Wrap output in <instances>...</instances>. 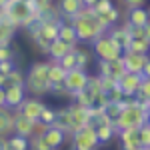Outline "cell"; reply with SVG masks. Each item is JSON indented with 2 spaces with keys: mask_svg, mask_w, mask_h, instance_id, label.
<instances>
[{
  "mask_svg": "<svg viewBox=\"0 0 150 150\" xmlns=\"http://www.w3.org/2000/svg\"><path fill=\"white\" fill-rule=\"evenodd\" d=\"M38 120H40V122H44V124H48V126H52V124H54V120H56V108H54V106H50V104H46V108L42 110V114H40Z\"/></svg>",
  "mask_w": 150,
  "mask_h": 150,
  "instance_id": "obj_35",
  "label": "cell"
},
{
  "mask_svg": "<svg viewBox=\"0 0 150 150\" xmlns=\"http://www.w3.org/2000/svg\"><path fill=\"white\" fill-rule=\"evenodd\" d=\"M88 124L96 130V136H98L100 146H110L112 142H116L118 128H116V124L104 112H90V122Z\"/></svg>",
  "mask_w": 150,
  "mask_h": 150,
  "instance_id": "obj_6",
  "label": "cell"
},
{
  "mask_svg": "<svg viewBox=\"0 0 150 150\" xmlns=\"http://www.w3.org/2000/svg\"><path fill=\"white\" fill-rule=\"evenodd\" d=\"M92 10L96 12L100 24H102L106 30L122 22V10H120V6L116 4L114 0H102V2H98L94 6Z\"/></svg>",
  "mask_w": 150,
  "mask_h": 150,
  "instance_id": "obj_8",
  "label": "cell"
},
{
  "mask_svg": "<svg viewBox=\"0 0 150 150\" xmlns=\"http://www.w3.org/2000/svg\"><path fill=\"white\" fill-rule=\"evenodd\" d=\"M8 150H30V138H24L20 134L8 136Z\"/></svg>",
  "mask_w": 150,
  "mask_h": 150,
  "instance_id": "obj_30",
  "label": "cell"
},
{
  "mask_svg": "<svg viewBox=\"0 0 150 150\" xmlns=\"http://www.w3.org/2000/svg\"><path fill=\"white\" fill-rule=\"evenodd\" d=\"M106 32L112 36V40H114L116 44L120 46V50H122V52H124V50H128L130 40H132V34H130V28H128L124 22H120V24H116V26H112V28H108Z\"/></svg>",
  "mask_w": 150,
  "mask_h": 150,
  "instance_id": "obj_19",
  "label": "cell"
},
{
  "mask_svg": "<svg viewBox=\"0 0 150 150\" xmlns=\"http://www.w3.org/2000/svg\"><path fill=\"white\" fill-rule=\"evenodd\" d=\"M70 22L74 26V32L78 36L80 44H92L98 36L106 32V28L100 24L98 16L92 8H82V12L78 16H74Z\"/></svg>",
  "mask_w": 150,
  "mask_h": 150,
  "instance_id": "obj_3",
  "label": "cell"
},
{
  "mask_svg": "<svg viewBox=\"0 0 150 150\" xmlns=\"http://www.w3.org/2000/svg\"><path fill=\"white\" fill-rule=\"evenodd\" d=\"M120 6V10H128V8H136V6H146L148 0H114Z\"/></svg>",
  "mask_w": 150,
  "mask_h": 150,
  "instance_id": "obj_39",
  "label": "cell"
},
{
  "mask_svg": "<svg viewBox=\"0 0 150 150\" xmlns=\"http://www.w3.org/2000/svg\"><path fill=\"white\" fill-rule=\"evenodd\" d=\"M128 50L142 52V54H150V40H146V38H132Z\"/></svg>",
  "mask_w": 150,
  "mask_h": 150,
  "instance_id": "obj_33",
  "label": "cell"
},
{
  "mask_svg": "<svg viewBox=\"0 0 150 150\" xmlns=\"http://www.w3.org/2000/svg\"><path fill=\"white\" fill-rule=\"evenodd\" d=\"M18 50L12 46V44H4L0 46V62H16L18 64Z\"/></svg>",
  "mask_w": 150,
  "mask_h": 150,
  "instance_id": "obj_31",
  "label": "cell"
},
{
  "mask_svg": "<svg viewBox=\"0 0 150 150\" xmlns=\"http://www.w3.org/2000/svg\"><path fill=\"white\" fill-rule=\"evenodd\" d=\"M72 48H74V46H70V44L64 42V40L56 38V40L48 46V50H46V60H62Z\"/></svg>",
  "mask_w": 150,
  "mask_h": 150,
  "instance_id": "obj_26",
  "label": "cell"
},
{
  "mask_svg": "<svg viewBox=\"0 0 150 150\" xmlns=\"http://www.w3.org/2000/svg\"><path fill=\"white\" fill-rule=\"evenodd\" d=\"M68 142H70V148H74V150H100V142H98V136H96V130L90 124L78 128L68 138Z\"/></svg>",
  "mask_w": 150,
  "mask_h": 150,
  "instance_id": "obj_9",
  "label": "cell"
},
{
  "mask_svg": "<svg viewBox=\"0 0 150 150\" xmlns=\"http://www.w3.org/2000/svg\"><path fill=\"white\" fill-rule=\"evenodd\" d=\"M14 116H16V110L8 106H0V136L14 134Z\"/></svg>",
  "mask_w": 150,
  "mask_h": 150,
  "instance_id": "obj_25",
  "label": "cell"
},
{
  "mask_svg": "<svg viewBox=\"0 0 150 150\" xmlns=\"http://www.w3.org/2000/svg\"><path fill=\"white\" fill-rule=\"evenodd\" d=\"M58 26H60V22H56V20H50V18H44V16H38L24 32L28 34L32 46H34L40 54L46 56L48 46L58 38Z\"/></svg>",
  "mask_w": 150,
  "mask_h": 150,
  "instance_id": "obj_2",
  "label": "cell"
},
{
  "mask_svg": "<svg viewBox=\"0 0 150 150\" xmlns=\"http://www.w3.org/2000/svg\"><path fill=\"white\" fill-rule=\"evenodd\" d=\"M24 88L28 96L46 98L50 96V80H48V60H32L24 70Z\"/></svg>",
  "mask_w": 150,
  "mask_h": 150,
  "instance_id": "obj_1",
  "label": "cell"
},
{
  "mask_svg": "<svg viewBox=\"0 0 150 150\" xmlns=\"http://www.w3.org/2000/svg\"><path fill=\"white\" fill-rule=\"evenodd\" d=\"M48 130V124L40 122V120H34V126H32V136H44V132ZM30 136V138H32Z\"/></svg>",
  "mask_w": 150,
  "mask_h": 150,
  "instance_id": "obj_41",
  "label": "cell"
},
{
  "mask_svg": "<svg viewBox=\"0 0 150 150\" xmlns=\"http://www.w3.org/2000/svg\"><path fill=\"white\" fill-rule=\"evenodd\" d=\"M30 2H32V6L36 8L38 14H44V12H48L50 8H54V2H56V0H30Z\"/></svg>",
  "mask_w": 150,
  "mask_h": 150,
  "instance_id": "obj_38",
  "label": "cell"
},
{
  "mask_svg": "<svg viewBox=\"0 0 150 150\" xmlns=\"http://www.w3.org/2000/svg\"><path fill=\"white\" fill-rule=\"evenodd\" d=\"M132 150H148V148H132Z\"/></svg>",
  "mask_w": 150,
  "mask_h": 150,
  "instance_id": "obj_49",
  "label": "cell"
},
{
  "mask_svg": "<svg viewBox=\"0 0 150 150\" xmlns=\"http://www.w3.org/2000/svg\"><path fill=\"white\" fill-rule=\"evenodd\" d=\"M44 142H46L48 146L52 150H62L64 146H66V142H68V134L66 132H62L58 126H48V130L44 132Z\"/></svg>",
  "mask_w": 150,
  "mask_h": 150,
  "instance_id": "obj_18",
  "label": "cell"
},
{
  "mask_svg": "<svg viewBox=\"0 0 150 150\" xmlns=\"http://www.w3.org/2000/svg\"><path fill=\"white\" fill-rule=\"evenodd\" d=\"M120 110H122V102H108L106 106H104V114L108 116L112 122H116V118H118V114H120Z\"/></svg>",
  "mask_w": 150,
  "mask_h": 150,
  "instance_id": "obj_34",
  "label": "cell"
},
{
  "mask_svg": "<svg viewBox=\"0 0 150 150\" xmlns=\"http://www.w3.org/2000/svg\"><path fill=\"white\" fill-rule=\"evenodd\" d=\"M116 142L120 150H132V148H142L138 140V128L134 130H118L116 134Z\"/></svg>",
  "mask_w": 150,
  "mask_h": 150,
  "instance_id": "obj_23",
  "label": "cell"
},
{
  "mask_svg": "<svg viewBox=\"0 0 150 150\" xmlns=\"http://www.w3.org/2000/svg\"><path fill=\"white\" fill-rule=\"evenodd\" d=\"M44 108H46L44 98H38V96H26V100L20 104V108H18L16 112H20L22 116L30 118V120H38Z\"/></svg>",
  "mask_w": 150,
  "mask_h": 150,
  "instance_id": "obj_14",
  "label": "cell"
},
{
  "mask_svg": "<svg viewBox=\"0 0 150 150\" xmlns=\"http://www.w3.org/2000/svg\"><path fill=\"white\" fill-rule=\"evenodd\" d=\"M58 38L64 40L66 44H70V46L80 44V42H78V36H76V32H74V26H72L70 20H62V22H60V26H58Z\"/></svg>",
  "mask_w": 150,
  "mask_h": 150,
  "instance_id": "obj_28",
  "label": "cell"
},
{
  "mask_svg": "<svg viewBox=\"0 0 150 150\" xmlns=\"http://www.w3.org/2000/svg\"><path fill=\"white\" fill-rule=\"evenodd\" d=\"M90 74L88 70H82V68H74L66 72V78H64V88H66V94H68V100H72L76 94H80L88 82H90Z\"/></svg>",
  "mask_w": 150,
  "mask_h": 150,
  "instance_id": "obj_10",
  "label": "cell"
},
{
  "mask_svg": "<svg viewBox=\"0 0 150 150\" xmlns=\"http://www.w3.org/2000/svg\"><path fill=\"white\" fill-rule=\"evenodd\" d=\"M142 76H150V60L146 62V66H144V72H142Z\"/></svg>",
  "mask_w": 150,
  "mask_h": 150,
  "instance_id": "obj_46",
  "label": "cell"
},
{
  "mask_svg": "<svg viewBox=\"0 0 150 150\" xmlns=\"http://www.w3.org/2000/svg\"><path fill=\"white\" fill-rule=\"evenodd\" d=\"M0 16L12 22L18 30H26L40 14L36 12L30 0H8L4 10L0 12Z\"/></svg>",
  "mask_w": 150,
  "mask_h": 150,
  "instance_id": "obj_5",
  "label": "cell"
},
{
  "mask_svg": "<svg viewBox=\"0 0 150 150\" xmlns=\"http://www.w3.org/2000/svg\"><path fill=\"white\" fill-rule=\"evenodd\" d=\"M148 60H150V54H142V52H134V50H124L122 52V62L126 66V72L142 74Z\"/></svg>",
  "mask_w": 150,
  "mask_h": 150,
  "instance_id": "obj_13",
  "label": "cell"
},
{
  "mask_svg": "<svg viewBox=\"0 0 150 150\" xmlns=\"http://www.w3.org/2000/svg\"><path fill=\"white\" fill-rule=\"evenodd\" d=\"M74 54H76L78 68L92 72V70H94V64H96V56H94L90 44H76V46H74Z\"/></svg>",
  "mask_w": 150,
  "mask_h": 150,
  "instance_id": "obj_16",
  "label": "cell"
},
{
  "mask_svg": "<svg viewBox=\"0 0 150 150\" xmlns=\"http://www.w3.org/2000/svg\"><path fill=\"white\" fill-rule=\"evenodd\" d=\"M30 150H52L48 146L42 136H32L30 138Z\"/></svg>",
  "mask_w": 150,
  "mask_h": 150,
  "instance_id": "obj_40",
  "label": "cell"
},
{
  "mask_svg": "<svg viewBox=\"0 0 150 150\" xmlns=\"http://www.w3.org/2000/svg\"><path fill=\"white\" fill-rule=\"evenodd\" d=\"M146 106L148 104L140 102L138 98H124L122 100V110L116 118V128L118 130H134L140 128L148 122V116H146Z\"/></svg>",
  "mask_w": 150,
  "mask_h": 150,
  "instance_id": "obj_4",
  "label": "cell"
},
{
  "mask_svg": "<svg viewBox=\"0 0 150 150\" xmlns=\"http://www.w3.org/2000/svg\"><path fill=\"white\" fill-rule=\"evenodd\" d=\"M54 4H56L58 12H60V16H62L64 20H72V18L78 16L82 12V8H84L82 0H56Z\"/></svg>",
  "mask_w": 150,
  "mask_h": 150,
  "instance_id": "obj_21",
  "label": "cell"
},
{
  "mask_svg": "<svg viewBox=\"0 0 150 150\" xmlns=\"http://www.w3.org/2000/svg\"><path fill=\"white\" fill-rule=\"evenodd\" d=\"M0 150H8V136H0Z\"/></svg>",
  "mask_w": 150,
  "mask_h": 150,
  "instance_id": "obj_44",
  "label": "cell"
},
{
  "mask_svg": "<svg viewBox=\"0 0 150 150\" xmlns=\"http://www.w3.org/2000/svg\"><path fill=\"white\" fill-rule=\"evenodd\" d=\"M18 64L16 62H0V74H4V76H8L12 70L16 68Z\"/></svg>",
  "mask_w": 150,
  "mask_h": 150,
  "instance_id": "obj_42",
  "label": "cell"
},
{
  "mask_svg": "<svg viewBox=\"0 0 150 150\" xmlns=\"http://www.w3.org/2000/svg\"><path fill=\"white\" fill-rule=\"evenodd\" d=\"M66 108H68L70 116H72V122H74L76 130L82 128V126H86V124L90 122V110H88L86 106H82L80 102H76V100H68Z\"/></svg>",
  "mask_w": 150,
  "mask_h": 150,
  "instance_id": "obj_17",
  "label": "cell"
},
{
  "mask_svg": "<svg viewBox=\"0 0 150 150\" xmlns=\"http://www.w3.org/2000/svg\"><path fill=\"white\" fill-rule=\"evenodd\" d=\"M0 106H6V96H4V88L0 86Z\"/></svg>",
  "mask_w": 150,
  "mask_h": 150,
  "instance_id": "obj_45",
  "label": "cell"
},
{
  "mask_svg": "<svg viewBox=\"0 0 150 150\" xmlns=\"http://www.w3.org/2000/svg\"><path fill=\"white\" fill-rule=\"evenodd\" d=\"M66 78V70L58 60H48V80H50V92L54 88H62Z\"/></svg>",
  "mask_w": 150,
  "mask_h": 150,
  "instance_id": "obj_22",
  "label": "cell"
},
{
  "mask_svg": "<svg viewBox=\"0 0 150 150\" xmlns=\"http://www.w3.org/2000/svg\"><path fill=\"white\" fill-rule=\"evenodd\" d=\"M58 62L62 64V68L66 70V72H68V70L78 68V62H76V54H74V48H72V50H70V52H68V54H66L64 58H62V60H58Z\"/></svg>",
  "mask_w": 150,
  "mask_h": 150,
  "instance_id": "obj_37",
  "label": "cell"
},
{
  "mask_svg": "<svg viewBox=\"0 0 150 150\" xmlns=\"http://www.w3.org/2000/svg\"><path fill=\"white\" fill-rule=\"evenodd\" d=\"M90 48H92L96 60H102V62H110V60H116V58L122 56L120 46L112 40V36L108 34V32L98 36L92 44H90Z\"/></svg>",
  "mask_w": 150,
  "mask_h": 150,
  "instance_id": "obj_7",
  "label": "cell"
},
{
  "mask_svg": "<svg viewBox=\"0 0 150 150\" xmlns=\"http://www.w3.org/2000/svg\"><path fill=\"white\" fill-rule=\"evenodd\" d=\"M16 32H18V28H16L12 22H8L6 18L0 16V46H4V44H12V40H14Z\"/></svg>",
  "mask_w": 150,
  "mask_h": 150,
  "instance_id": "obj_29",
  "label": "cell"
},
{
  "mask_svg": "<svg viewBox=\"0 0 150 150\" xmlns=\"http://www.w3.org/2000/svg\"><path fill=\"white\" fill-rule=\"evenodd\" d=\"M138 140H140V146L142 148L150 150V122H146L144 126L138 128Z\"/></svg>",
  "mask_w": 150,
  "mask_h": 150,
  "instance_id": "obj_36",
  "label": "cell"
},
{
  "mask_svg": "<svg viewBox=\"0 0 150 150\" xmlns=\"http://www.w3.org/2000/svg\"><path fill=\"white\" fill-rule=\"evenodd\" d=\"M4 96H6V106L12 110H18L20 104L26 100V88L24 86H4Z\"/></svg>",
  "mask_w": 150,
  "mask_h": 150,
  "instance_id": "obj_20",
  "label": "cell"
},
{
  "mask_svg": "<svg viewBox=\"0 0 150 150\" xmlns=\"http://www.w3.org/2000/svg\"><path fill=\"white\" fill-rule=\"evenodd\" d=\"M142 74H134V72H126L120 80H118V86H120V90L124 92L126 98H134L140 90V84H142Z\"/></svg>",
  "mask_w": 150,
  "mask_h": 150,
  "instance_id": "obj_15",
  "label": "cell"
},
{
  "mask_svg": "<svg viewBox=\"0 0 150 150\" xmlns=\"http://www.w3.org/2000/svg\"><path fill=\"white\" fill-rule=\"evenodd\" d=\"M150 20V8L148 6H136V8H128L122 10V22L128 28H140L146 26Z\"/></svg>",
  "mask_w": 150,
  "mask_h": 150,
  "instance_id": "obj_12",
  "label": "cell"
},
{
  "mask_svg": "<svg viewBox=\"0 0 150 150\" xmlns=\"http://www.w3.org/2000/svg\"><path fill=\"white\" fill-rule=\"evenodd\" d=\"M146 116H148V122H150V102H148V106H146Z\"/></svg>",
  "mask_w": 150,
  "mask_h": 150,
  "instance_id": "obj_48",
  "label": "cell"
},
{
  "mask_svg": "<svg viewBox=\"0 0 150 150\" xmlns=\"http://www.w3.org/2000/svg\"><path fill=\"white\" fill-rule=\"evenodd\" d=\"M4 84H6V76H4V74H0V86L4 88Z\"/></svg>",
  "mask_w": 150,
  "mask_h": 150,
  "instance_id": "obj_47",
  "label": "cell"
},
{
  "mask_svg": "<svg viewBox=\"0 0 150 150\" xmlns=\"http://www.w3.org/2000/svg\"><path fill=\"white\" fill-rule=\"evenodd\" d=\"M4 86H24V70L20 68V66H16V68L6 76V84H4Z\"/></svg>",
  "mask_w": 150,
  "mask_h": 150,
  "instance_id": "obj_32",
  "label": "cell"
},
{
  "mask_svg": "<svg viewBox=\"0 0 150 150\" xmlns=\"http://www.w3.org/2000/svg\"><path fill=\"white\" fill-rule=\"evenodd\" d=\"M94 74H98L100 78H106V80H114L118 82L124 74H126V66L122 62V56L116 58V60H110V62H102V60H96L94 64Z\"/></svg>",
  "mask_w": 150,
  "mask_h": 150,
  "instance_id": "obj_11",
  "label": "cell"
},
{
  "mask_svg": "<svg viewBox=\"0 0 150 150\" xmlns=\"http://www.w3.org/2000/svg\"><path fill=\"white\" fill-rule=\"evenodd\" d=\"M54 126H58L62 132H66V134H68V138L76 132V126H74V122H72V116H70L66 104L56 108V120H54Z\"/></svg>",
  "mask_w": 150,
  "mask_h": 150,
  "instance_id": "obj_24",
  "label": "cell"
},
{
  "mask_svg": "<svg viewBox=\"0 0 150 150\" xmlns=\"http://www.w3.org/2000/svg\"><path fill=\"white\" fill-rule=\"evenodd\" d=\"M32 126H34V120H30V118L22 116L20 112H16V116H14V134L30 138L32 136Z\"/></svg>",
  "mask_w": 150,
  "mask_h": 150,
  "instance_id": "obj_27",
  "label": "cell"
},
{
  "mask_svg": "<svg viewBox=\"0 0 150 150\" xmlns=\"http://www.w3.org/2000/svg\"><path fill=\"white\" fill-rule=\"evenodd\" d=\"M98 2H102V0H82V4H84V8H94Z\"/></svg>",
  "mask_w": 150,
  "mask_h": 150,
  "instance_id": "obj_43",
  "label": "cell"
}]
</instances>
